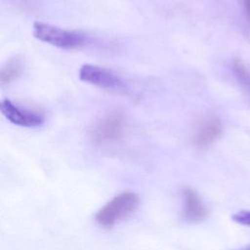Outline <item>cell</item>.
<instances>
[{"instance_id": "cell-7", "label": "cell", "mask_w": 250, "mask_h": 250, "mask_svg": "<svg viewBox=\"0 0 250 250\" xmlns=\"http://www.w3.org/2000/svg\"><path fill=\"white\" fill-rule=\"evenodd\" d=\"M183 213L185 219L189 223H199L207 216V210L198 193L191 188L183 189Z\"/></svg>"}, {"instance_id": "cell-8", "label": "cell", "mask_w": 250, "mask_h": 250, "mask_svg": "<svg viewBox=\"0 0 250 250\" xmlns=\"http://www.w3.org/2000/svg\"><path fill=\"white\" fill-rule=\"evenodd\" d=\"M233 76L244 96L250 104V67L239 58H235L231 63Z\"/></svg>"}, {"instance_id": "cell-5", "label": "cell", "mask_w": 250, "mask_h": 250, "mask_svg": "<svg viewBox=\"0 0 250 250\" xmlns=\"http://www.w3.org/2000/svg\"><path fill=\"white\" fill-rule=\"evenodd\" d=\"M0 110L11 123L21 127H38L45 121L44 116L40 112L21 107L8 99L1 101Z\"/></svg>"}, {"instance_id": "cell-12", "label": "cell", "mask_w": 250, "mask_h": 250, "mask_svg": "<svg viewBox=\"0 0 250 250\" xmlns=\"http://www.w3.org/2000/svg\"><path fill=\"white\" fill-rule=\"evenodd\" d=\"M238 250H250V245L245 246V247H243V248H241V249H238Z\"/></svg>"}, {"instance_id": "cell-2", "label": "cell", "mask_w": 250, "mask_h": 250, "mask_svg": "<svg viewBox=\"0 0 250 250\" xmlns=\"http://www.w3.org/2000/svg\"><path fill=\"white\" fill-rule=\"evenodd\" d=\"M32 33L36 39L65 50L80 49L86 42L84 34L78 31L63 29L40 21L33 23Z\"/></svg>"}, {"instance_id": "cell-1", "label": "cell", "mask_w": 250, "mask_h": 250, "mask_svg": "<svg viewBox=\"0 0 250 250\" xmlns=\"http://www.w3.org/2000/svg\"><path fill=\"white\" fill-rule=\"evenodd\" d=\"M140 198L133 191H125L114 196L96 214V223L104 229H110L129 217L138 207Z\"/></svg>"}, {"instance_id": "cell-11", "label": "cell", "mask_w": 250, "mask_h": 250, "mask_svg": "<svg viewBox=\"0 0 250 250\" xmlns=\"http://www.w3.org/2000/svg\"><path fill=\"white\" fill-rule=\"evenodd\" d=\"M243 5H244V10L246 13V17L248 19V21L250 23V0H243Z\"/></svg>"}, {"instance_id": "cell-4", "label": "cell", "mask_w": 250, "mask_h": 250, "mask_svg": "<svg viewBox=\"0 0 250 250\" xmlns=\"http://www.w3.org/2000/svg\"><path fill=\"white\" fill-rule=\"evenodd\" d=\"M78 75L83 82L99 88L116 92L125 91L124 81L117 74L104 67L86 63L80 67Z\"/></svg>"}, {"instance_id": "cell-3", "label": "cell", "mask_w": 250, "mask_h": 250, "mask_svg": "<svg viewBox=\"0 0 250 250\" xmlns=\"http://www.w3.org/2000/svg\"><path fill=\"white\" fill-rule=\"evenodd\" d=\"M125 128V120L120 113H109L96 123L91 136L96 145L108 146L122 138Z\"/></svg>"}, {"instance_id": "cell-10", "label": "cell", "mask_w": 250, "mask_h": 250, "mask_svg": "<svg viewBox=\"0 0 250 250\" xmlns=\"http://www.w3.org/2000/svg\"><path fill=\"white\" fill-rule=\"evenodd\" d=\"M232 220L240 225L250 227V211L249 210L239 211L232 216Z\"/></svg>"}, {"instance_id": "cell-9", "label": "cell", "mask_w": 250, "mask_h": 250, "mask_svg": "<svg viewBox=\"0 0 250 250\" xmlns=\"http://www.w3.org/2000/svg\"><path fill=\"white\" fill-rule=\"evenodd\" d=\"M23 62L21 58L14 57L10 59L0 70V84L6 86L15 81L22 72Z\"/></svg>"}, {"instance_id": "cell-6", "label": "cell", "mask_w": 250, "mask_h": 250, "mask_svg": "<svg viewBox=\"0 0 250 250\" xmlns=\"http://www.w3.org/2000/svg\"><path fill=\"white\" fill-rule=\"evenodd\" d=\"M223 134V124L214 114L205 116L198 124L193 135V145L199 149L211 146Z\"/></svg>"}]
</instances>
